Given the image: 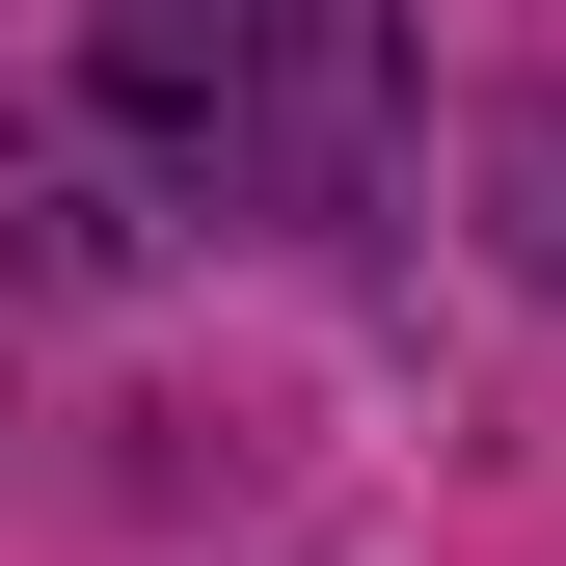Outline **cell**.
<instances>
[{
	"label": "cell",
	"mask_w": 566,
	"mask_h": 566,
	"mask_svg": "<svg viewBox=\"0 0 566 566\" xmlns=\"http://www.w3.org/2000/svg\"><path fill=\"white\" fill-rule=\"evenodd\" d=\"M82 82L217 217H378V163H405V0H108Z\"/></svg>",
	"instance_id": "obj_1"
}]
</instances>
